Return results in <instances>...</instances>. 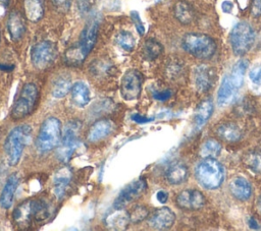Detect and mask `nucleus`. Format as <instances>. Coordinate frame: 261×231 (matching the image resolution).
Returning <instances> with one entry per match:
<instances>
[{
    "label": "nucleus",
    "mask_w": 261,
    "mask_h": 231,
    "mask_svg": "<svg viewBox=\"0 0 261 231\" xmlns=\"http://www.w3.org/2000/svg\"><path fill=\"white\" fill-rule=\"evenodd\" d=\"M7 28L13 40H18L22 37L25 32V22L19 12L14 11L10 13L7 21Z\"/></svg>",
    "instance_id": "22"
},
{
    "label": "nucleus",
    "mask_w": 261,
    "mask_h": 231,
    "mask_svg": "<svg viewBox=\"0 0 261 231\" xmlns=\"http://www.w3.org/2000/svg\"><path fill=\"white\" fill-rule=\"evenodd\" d=\"M146 188L147 182L143 177L130 182L117 195L113 204L114 209H124L128 204L139 198L145 192Z\"/></svg>",
    "instance_id": "10"
},
{
    "label": "nucleus",
    "mask_w": 261,
    "mask_h": 231,
    "mask_svg": "<svg viewBox=\"0 0 261 231\" xmlns=\"http://www.w3.org/2000/svg\"><path fill=\"white\" fill-rule=\"evenodd\" d=\"M61 123L55 117L46 118L39 130V134L36 140L37 149L46 153L57 148L61 141Z\"/></svg>",
    "instance_id": "4"
},
{
    "label": "nucleus",
    "mask_w": 261,
    "mask_h": 231,
    "mask_svg": "<svg viewBox=\"0 0 261 231\" xmlns=\"http://www.w3.org/2000/svg\"><path fill=\"white\" fill-rule=\"evenodd\" d=\"M24 11L29 20L39 21L44 14V0H24Z\"/></svg>",
    "instance_id": "27"
},
{
    "label": "nucleus",
    "mask_w": 261,
    "mask_h": 231,
    "mask_svg": "<svg viewBox=\"0 0 261 231\" xmlns=\"http://www.w3.org/2000/svg\"><path fill=\"white\" fill-rule=\"evenodd\" d=\"M176 205L182 210H199L205 205V196L196 189H186L176 196Z\"/></svg>",
    "instance_id": "11"
},
{
    "label": "nucleus",
    "mask_w": 261,
    "mask_h": 231,
    "mask_svg": "<svg viewBox=\"0 0 261 231\" xmlns=\"http://www.w3.org/2000/svg\"><path fill=\"white\" fill-rule=\"evenodd\" d=\"M99 32V21L96 18H91L86 23L80 38L79 46L82 48L84 53L88 55L96 44Z\"/></svg>",
    "instance_id": "12"
},
{
    "label": "nucleus",
    "mask_w": 261,
    "mask_h": 231,
    "mask_svg": "<svg viewBox=\"0 0 261 231\" xmlns=\"http://www.w3.org/2000/svg\"><path fill=\"white\" fill-rule=\"evenodd\" d=\"M229 190L230 193L239 200H247L252 194V186L250 182L241 176L234 177L230 181Z\"/></svg>",
    "instance_id": "17"
},
{
    "label": "nucleus",
    "mask_w": 261,
    "mask_h": 231,
    "mask_svg": "<svg viewBox=\"0 0 261 231\" xmlns=\"http://www.w3.org/2000/svg\"><path fill=\"white\" fill-rule=\"evenodd\" d=\"M188 167L181 162H176L168 167L165 177L170 184L177 185L185 182L188 179Z\"/></svg>",
    "instance_id": "19"
},
{
    "label": "nucleus",
    "mask_w": 261,
    "mask_h": 231,
    "mask_svg": "<svg viewBox=\"0 0 261 231\" xmlns=\"http://www.w3.org/2000/svg\"><path fill=\"white\" fill-rule=\"evenodd\" d=\"M163 51L162 45L154 40V39H148L143 47V54L146 59L148 60H154L156 59Z\"/></svg>",
    "instance_id": "33"
},
{
    "label": "nucleus",
    "mask_w": 261,
    "mask_h": 231,
    "mask_svg": "<svg viewBox=\"0 0 261 231\" xmlns=\"http://www.w3.org/2000/svg\"><path fill=\"white\" fill-rule=\"evenodd\" d=\"M148 216H149V210L146 206H143V205H137L128 212L129 221L133 223H140L143 220H145Z\"/></svg>",
    "instance_id": "37"
},
{
    "label": "nucleus",
    "mask_w": 261,
    "mask_h": 231,
    "mask_svg": "<svg viewBox=\"0 0 261 231\" xmlns=\"http://www.w3.org/2000/svg\"><path fill=\"white\" fill-rule=\"evenodd\" d=\"M0 4L6 6L8 4V0H0Z\"/></svg>",
    "instance_id": "48"
},
{
    "label": "nucleus",
    "mask_w": 261,
    "mask_h": 231,
    "mask_svg": "<svg viewBox=\"0 0 261 231\" xmlns=\"http://www.w3.org/2000/svg\"><path fill=\"white\" fill-rule=\"evenodd\" d=\"M171 97L170 90H163V91H154L153 98L158 101H166Z\"/></svg>",
    "instance_id": "40"
},
{
    "label": "nucleus",
    "mask_w": 261,
    "mask_h": 231,
    "mask_svg": "<svg viewBox=\"0 0 261 231\" xmlns=\"http://www.w3.org/2000/svg\"><path fill=\"white\" fill-rule=\"evenodd\" d=\"M132 120H134L135 122H138V123H147V122L152 121L153 118H148V117L142 116L139 113H136V114L132 115Z\"/></svg>",
    "instance_id": "42"
},
{
    "label": "nucleus",
    "mask_w": 261,
    "mask_h": 231,
    "mask_svg": "<svg viewBox=\"0 0 261 231\" xmlns=\"http://www.w3.org/2000/svg\"><path fill=\"white\" fill-rule=\"evenodd\" d=\"M216 133L226 142H237L242 138V130L237 124L231 122L221 123L216 128Z\"/></svg>",
    "instance_id": "20"
},
{
    "label": "nucleus",
    "mask_w": 261,
    "mask_h": 231,
    "mask_svg": "<svg viewBox=\"0 0 261 231\" xmlns=\"http://www.w3.org/2000/svg\"><path fill=\"white\" fill-rule=\"evenodd\" d=\"M71 99L75 106L85 107L90 102V91L88 85L83 81H76L70 90Z\"/></svg>",
    "instance_id": "24"
},
{
    "label": "nucleus",
    "mask_w": 261,
    "mask_h": 231,
    "mask_svg": "<svg viewBox=\"0 0 261 231\" xmlns=\"http://www.w3.org/2000/svg\"><path fill=\"white\" fill-rule=\"evenodd\" d=\"M80 1V9L83 11H87L88 9H90V1L89 0H79Z\"/></svg>",
    "instance_id": "45"
},
{
    "label": "nucleus",
    "mask_w": 261,
    "mask_h": 231,
    "mask_svg": "<svg viewBox=\"0 0 261 231\" xmlns=\"http://www.w3.org/2000/svg\"><path fill=\"white\" fill-rule=\"evenodd\" d=\"M82 124L77 120L68 121L63 129L61 143L58 146L57 157L62 162H67L79 146V135Z\"/></svg>",
    "instance_id": "6"
},
{
    "label": "nucleus",
    "mask_w": 261,
    "mask_h": 231,
    "mask_svg": "<svg viewBox=\"0 0 261 231\" xmlns=\"http://www.w3.org/2000/svg\"><path fill=\"white\" fill-rule=\"evenodd\" d=\"M71 82H70V78L67 76H60L59 78H57L53 84L52 88V96L54 98H63L65 97L69 91L71 90Z\"/></svg>",
    "instance_id": "32"
},
{
    "label": "nucleus",
    "mask_w": 261,
    "mask_h": 231,
    "mask_svg": "<svg viewBox=\"0 0 261 231\" xmlns=\"http://www.w3.org/2000/svg\"><path fill=\"white\" fill-rule=\"evenodd\" d=\"M228 39L233 53L242 56L252 48L255 41V32L248 22L241 21L231 28Z\"/></svg>",
    "instance_id": "5"
},
{
    "label": "nucleus",
    "mask_w": 261,
    "mask_h": 231,
    "mask_svg": "<svg viewBox=\"0 0 261 231\" xmlns=\"http://www.w3.org/2000/svg\"><path fill=\"white\" fill-rule=\"evenodd\" d=\"M249 225H250V227L253 228V229H259L258 223L256 222V220H255L254 218H251V219L249 220Z\"/></svg>",
    "instance_id": "46"
},
{
    "label": "nucleus",
    "mask_w": 261,
    "mask_h": 231,
    "mask_svg": "<svg viewBox=\"0 0 261 231\" xmlns=\"http://www.w3.org/2000/svg\"><path fill=\"white\" fill-rule=\"evenodd\" d=\"M250 79L258 85H261V66L255 67L250 71Z\"/></svg>",
    "instance_id": "39"
},
{
    "label": "nucleus",
    "mask_w": 261,
    "mask_h": 231,
    "mask_svg": "<svg viewBox=\"0 0 261 231\" xmlns=\"http://www.w3.org/2000/svg\"><path fill=\"white\" fill-rule=\"evenodd\" d=\"M130 16H132V19L136 25V28L138 31V33L143 36L145 34V27H144V24H143V21L141 20V17L139 15V13L137 11H132L130 12Z\"/></svg>",
    "instance_id": "38"
},
{
    "label": "nucleus",
    "mask_w": 261,
    "mask_h": 231,
    "mask_svg": "<svg viewBox=\"0 0 261 231\" xmlns=\"http://www.w3.org/2000/svg\"><path fill=\"white\" fill-rule=\"evenodd\" d=\"M50 205L44 199H32V215L36 222H44L51 216Z\"/></svg>",
    "instance_id": "28"
},
{
    "label": "nucleus",
    "mask_w": 261,
    "mask_h": 231,
    "mask_svg": "<svg viewBox=\"0 0 261 231\" xmlns=\"http://www.w3.org/2000/svg\"><path fill=\"white\" fill-rule=\"evenodd\" d=\"M232 7H233V5L230 1H223L221 4V9L225 13H230L232 10Z\"/></svg>",
    "instance_id": "44"
},
{
    "label": "nucleus",
    "mask_w": 261,
    "mask_h": 231,
    "mask_svg": "<svg viewBox=\"0 0 261 231\" xmlns=\"http://www.w3.org/2000/svg\"><path fill=\"white\" fill-rule=\"evenodd\" d=\"M175 18L182 24H189L194 19V10L185 1H178L173 8Z\"/></svg>",
    "instance_id": "29"
},
{
    "label": "nucleus",
    "mask_w": 261,
    "mask_h": 231,
    "mask_svg": "<svg viewBox=\"0 0 261 231\" xmlns=\"http://www.w3.org/2000/svg\"><path fill=\"white\" fill-rule=\"evenodd\" d=\"M18 185V177L16 174H12L8 177L5 185L0 194V207L2 209H9L12 205L14 193Z\"/></svg>",
    "instance_id": "18"
},
{
    "label": "nucleus",
    "mask_w": 261,
    "mask_h": 231,
    "mask_svg": "<svg viewBox=\"0 0 261 231\" xmlns=\"http://www.w3.org/2000/svg\"><path fill=\"white\" fill-rule=\"evenodd\" d=\"M37 97H38L37 86L32 82L25 83L22 86V90L18 98L16 99L15 103L11 108V112H10L11 119L16 121L28 116L32 112L35 106Z\"/></svg>",
    "instance_id": "7"
},
{
    "label": "nucleus",
    "mask_w": 261,
    "mask_h": 231,
    "mask_svg": "<svg viewBox=\"0 0 261 231\" xmlns=\"http://www.w3.org/2000/svg\"><path fill=\"white\" fill-rule=\"evenodd\" d=\"M54 2L58 6H65L69 3V0H54Z\"/></svg>",
    "instance_id": "47"
},
{
    "label": "nucleus",
    "mask_w": 261,
    "mask_h": 231,
    "mask_svg": "<svg viewBox=\"0 0 261 231\" xmlns=\"http://www.w3.org/2000/svg\"><path fill=\"white\" fill-rule=\"evenodd\" d=\"M114 125L108 119H101L96 121L89 129L87 139L91 143L98 142L107 137L113 130Z\"/></svg>",
    "instance_id": "15"
},
{
    "label": "nucleus",
    "mask_w": 261,
    "mask_h": 231,
    "mask_svg": "<svg viewBox=\"0 0 261 231\" xmlns=\"http://www.w3.org/2000/svg\"><path fill=\"white\" fill-rule=\"evenodd\" d=\"M216 74L214 69L206 64L197 66L194 70V80L196 88L201 92L209 91L214 84Z\"/></svg>",
    "instance_id": "13"
},
{
    "label": "nucleus",
    "mask_w": 261,
    "mask_h": 231,
    "mask_svg": "<svg viewBox=\"0 0 261 231\" xmlns=\"http://www.w3.org/2000/svg\"><path fill=\"white\" fill-rule=\"evenodd\" d=\"M129 221L128 212L123 211V209H115V212L110 214L106 218V225L115 230H122L127 227Z\"/></svg>",
    "instance_id": "25"
},
{
    "label": "nucleus",
    "mask_w": 261,
    "mask_h": 231,
    "mask_svg": "<svg viewBox=\"0 0 261 231\" xmlns=\"http://www.w3.org/2000/svg\"><path fill=\"white\" fill-rule=\"evenodd\" d=\"M32 137V128L28 124H20L14 127L7 135L4 143V152L7 163L15 166L22 155L25 146Z\"/></svg>",
    "instance_id": "1"
},
{
    "label": "nucleus",
    "mask_w": 261,
    "mask_h": 231,
    "mask_svg": "<svg viewBox=\"0 0 261 231\" xmlns=\"http://www.w3.org/2000/svg\"><path fill=\"white\" fill-rule=\"evenodd\" d=\"M195 175L203 187L215 189L223 182L224 169L214 158H206L197 166Z\"/></svg>",
    "instance_id": "3"
},
{
    "label": "nucleus",
    "mask_w": 261,
    "mask_h": 231,
    "mask_svg": "<svg viewBox=\"0 0 261 231\" xmlns=\"http://www.w3.org/2000/svg\"><path fill=\"white\" fill-rule=\"evenodd\" d=\"M239 89L231 82L228 74H226L221 81L220 88L217 93V103L219 106H226L231 104L238 94Z\"/></svg>",
    "instance_id": "16"
},
{
    "label": "nucleus",
    "mask_w": 261,
    "mask_h": 231,
    "mask_svg": "<svg viewBox=\"0 0 261 231\" xmlns=\"http://www.w3.org/2000/svg\"><path fill=\"white\" fill-rule=\"evenodd\" d=\"M258 208H259V211H260V213H261V196H260V198H259V200H258Z\"/></svg>",
    "instance_id": "49"
},
{
    "label": "nucleus",
    "mask_w": 261,
    "mask_h": 231,
    "mask_svg": "<svg viewBox=\"0 0 261 231\" xmlns=\"http://www.w3.org/2000/svg\"><path fill=\"white\" fill-rule=\"evenodd\" d=\"M143 75L140 71L132 69L126 71L120 82V95L126 101H133L139 98L142 91Z\"/></svg>",
    "instance_id": "9"
},
{
    "label": "nucleus",
    "mask_w": 261,
    "mask_h": 231,
    "mask_svg": "<svg viewBox=\"0 0 261 231\" xmlns=\"http://www.w3.org/2000/svg\"><path fill=\"white\" fill-rule=\"evenodd\" d=\"M213 113V103L210 100L202 101L194 114V122L197 127H202Z\"/></svg>",
    "instance_id": "26"
},
{
    "label": "nucleus",
    "mask_w": 261,
    "mask_h": 231,
    "mask_svg": "<svg viewBox=\"0 0 261 231\" xmlns=\"http://www.w3.org/2000/svg\"><path fill=\"white\" fill-rule=\"evenodd\" d=\"M245 165L255 173H261V153L251 152L244 159Z\"/></svg>",
    "instance_id": "36"
},
{
    "label": "nucleus",
    "mask_w": 261,
    "mask_h": 231,
    "mask_svg": "<svg viewBox=\"0 0 261 231\" xmlns=\"http://www.w3.org/2000/svg\"><path fill=\"white\" fill-rule=\"evenodd\" d=\"M87 55L84 53L82 48L77 46H72L68 48L64 54V60L65 63L70 66H77L81 65L84 60L86 59Z\"/></svg>",
    "instance_id": "31"
},
{
    "label": "nucleus",
    "mask_w": 261,
    "mask_h": 231,
    "mask_svg": "<svg viewBox=\"0 0 261 231\" xmlns=\"http://www.w3.org/2000/svg\"><path fill=\"white\" fill-rule=\"evenodd\" d=\"M221 152L220 143L215 139L206 140L201 148V155L206 158H215Z\"/></svg>",
    "instance_id": "35"
},
{
    "label": "nucleus",
    "mask_w": 261,
    "mask_h": 231,
    "mask_svg": "<svg viewBox=\"0 0 261 231\" xmlns=\"http://www.w3.org/2000/svg\"><path fill=\"white\" fill-rule=\"evenodd\" d=\"M71 179V170L68 167L60 168L54 175L53 182H54V193L55 195L60 198Z\"/></svg>",
    "instance_id": "23"
},
{
    "label": "nucleus",
    "mask_w": 261,
    "mask_h": 231,
    "mask_svg": "<svg viewBox=\"0 0 261 231\" xmlns=\"http://www.w3.org/2000/svg\"><path fill=\"white\" fill-rule=\"evenodd\" d=\"M248 68V61L245 59H241L238 62L234 63V65L231 68L230 73L228 74L231 82L238 88H242L244 83V77H245V72Z\"/></svg>",
    "instance_id": "30"
},
{
    "label": "nucleus",
    "mask_w": 261,
    "mask_h": 231,
    "mask_svg": "<svg viewBox=\"0 0 261 231\" xmlns=\"http://www.w3.org/2000/svg\"><path fill=\"white\" fill-rule=\"evenodd\" d=\"M181 46L191 55L199 59H209L216 51V44L214 40L200 33L186 34L181 41Z\"/></svg>",
    "instance_id": "2"
},
{
    "label": "nucleus",
    "mask_w": 261,
    "mask_h": 231,
    "mask_svg": "<svg viewBox=\"0 0 261 231\" xmlns=\"http://www.w3.org/2000/svg\"><path fill=\"white\" fill-rule=\"evenodd\" d=\"M56 56V49L52 42L42 41L37 43L31 51V60L38 69L47 68L52 64Z\"/></svg>",
    "instance_id": "8"
},
{
    "label": "nucleus",
    "mask_w": 261,
    "mask_h": 231,
    "mask_svg": "<svg viewBox=\"0 0 261 231\" xmlns=\"http://www.w3.org/2000/svg\"><path fill=\"white\" fill-rule=\"evenodd\" d=\"M12 218L18 226H29L33 220L32 199L24 200L18 205L13 211Z\"/></svg>",
    "instance_id": "21"
},
{
    "label": "nucleus",
    "mask_w": 261,
    "mask_h": 231,
    "mask_svg": "<svg viewBox=\"0 0 261 231\" xmlns=\"http://www.w3.org/2000/svg\"><path fill=\"white\" fill-rule=\"evenodd\" d=\"M175 221L174 213L166 207L156 210L149 218V224L152 228L165 230L170 228Z\"/></svg>",
    "instance_id": "14"
},
{
    "label": "nucleus",
    "mask_w": 261,
    "mask_h": 231,
    "mask_svg": "<svg viewBox=\"0 0 261 231\" xmlns=\"http://www.w3.org/2000/svg\"><path fill=\"white\" fill-rule=\"evenodd\" d=\"M156 198H157V200H158L159 203L164 204V203H166L167 199H168V193H167L165 190H159V191L157 192V194H156Z\"/></svg>",
    "instance_id": "43"
},
{
    "label": "nucleus",
    "mask_w": 261,
    "mask_h": 231,
    "mask_svg": "<svg viewBox=\"0 0 261 231\" xmlns=\"http://www.w3.org/2000/svg\"><path fill=\"white\" fill-rule=\"evenodd\" d=\"M115 41H116V44L124 51H132L136 45V40L134 36L126 31H122L118 33Z\"/></svg>",
    "instance_id": "34"
},
{
    "label": "nucleus",
    "mask_w": 261,
    "mask_h": 231,
    "mask_svg": "<svg viewBox=\"0 0 261 231\" xmlns=\"http://www.w3.org/2000/svg\"><path fill=\"white\" fill-rule=\"evenodd\" d=\"M252 15L258 17L261 15V0H253Z\"/></svg>",
    "instance_id": "41"
}]
</instances>
